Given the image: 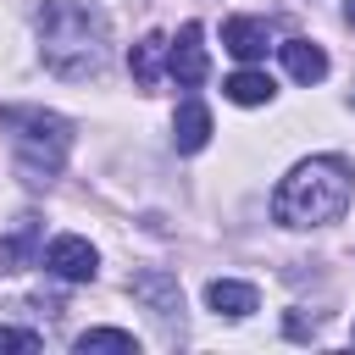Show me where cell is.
<instances>
[{"mask_svg": "<svg viewBox=\"0 0 355 355\" xmlns=\"http://www.w3.org/2000/svg\"><path fill=\"white\" fill-rule=\"evenodd\" d=\"M105 11L89 0H44L39 6V55L55 78H100L111 61Z\"/></svg>", "mask_w": 355, "mask_h": 355, "instance_id": "6da1fadb", "label": "cell"}, {"mask_svg": "<svg viewBox=\"0 0 355 355\" xmlns=\"http://www.w3.org/2000/svg\"><path fill=\"white\" fill-rule=\"evenodd\" d=\"M349 194H355V178H349V161L338 155H311L300 161L277 194H272V216L283 227H322V222H338L349 211Z\"/></svg>", "mask_w": 355, "mask_h": 355, "instance_id": "7a4b0ae2", "label": "cell"}, {"mask_svg": "<svg viewBox=\"0 0 355 355\" xmlns=\"http://www.w3.org/2000/svg\"><path fill=\"white\" fill-rule=\"evenodd\" d=\"M0 122L11 128V150H17L22 183L44 189V183L61 172L67 150H72V122L55 116V111H39V105H6Z\"/></svg>", "mask_w": 355, "mask_h": 355, "instance_id": "3957f363", "label": "cell"}, {"mask_svg": "<svg viewBox=\"0 0 355 355\" xmlns=\"http://www.w3.org/2000/svg\"><path fill=\"white\" fill-rule=\"evenodd\" d=\"M44 266H50L61 283H89V277L100 272V255H94V244H89V239H78V233H61V239H50V250H44Z\"/></svg>", "mask_w": 355, "mask_h": 355, "instance_id": "277c9868", "label": "cell"}, {"mask_svg": "<svg viewBox=\"0 0 355 355\" xmlns=\"http://www.w3.org/2000/svg\"><path fill=\"white\" fill-rule=\"evenodd\" d=\"M166 72H172L183 89L205 83L211 61H205V44H200V22H183V28H178V39L166 44Z\"/></svg>", "mask_w": 355, "mask_h": 355, "instance_id": "5b68a950", "label": "cell"}, {"mask_svg": "<svg viewBox=\"0 0 355 355\" xmlns=\"http://www.w3.org/2000/svg\"><path fill=\"white\" fill-rule=\"evenodd\" d=\"M128 294H133V300H144L161 322H172V316L183 311V288H178V277H172V272H161V266L133 272V277H128Z\"/></svg>", "mask_w": 355, "mask_h": 355, "instance_id": "8992f818", "label": "cell"}, {"mask_svg": "<svg viewBox=\"0 0 355 355\" xmlns=\"http://www.w3.org/2000/svg\"><path fill=\"white\" fill-rule=\"evenodd\" d=\"M222 44H227L239 61H261L266 44H272V28H266L261 17H227V22H222Z\"/></svg>", "mask_w": 355, "mask_h": 355, "instance_id": "52a82bcc", "label": "cell"}, {"mask_svg": "<svg viewBox=\"0 0 355 355\" xmlns=\"http://www.w3.org/2000/svg\"><path fill=\"white\" fill-rule=\"evenodd\" d=\"M277 55H283V67H288L294 83H322V78H327V50L311 44V39H283Z\"/></svg>", "mask_w": 355, "mask_h": 355, "instance_id": "ba28073f", "label": "cell"}, {"mask_svg": "<svg viewBox=\"0 0 355 355\" xmlns=\"http://www.w3.org/2000/svg\"><path fill=\"white\" fill-rule=\"evenodd\" d=\"M172 144H178L183 155H194V150L211 144V111H205L200 100H183V105H178V116H172Z\"/></svg>", "mask_w": 355, "mask_h": 355, "instance_id": "9c48e42d", "label": "cell"}, {"mask_svg": "<svg viewBox=\"0 0 355 355\" xmlns=\"http://www.w3.org/2000/svg\"><path fill=\"white\" fill-rule=\"evenodd\" d=\"M205 305H211L216 316H250V311L261 305V294H255L250 283H239V277H216V283L205 288Z\"/></svg>", "mask_w": 355, "mask_h": 355, "instance_id": "30bf717a", "label": "cell"}, {"mask_svg": "<svg viewBox=\"0 0 355 355\" xmlns=\"http://www.w3.org/2000/svg\"><path fill=\"white\" fill-rule=\"evenodd\" d=\"M161 61H166V39L161 33H144L139 44H133V55H128V67H133V83H155L161 78Z\"/></svg>", "mask_w": 355, "mask_h": 355, "instance_id": "8fae6325", "label": "cell"}, {"mask_svg": "<svg viewBox=\"0 0 355 355\" xmlns=\"http://www.w3.org/2000/svg\"><path fill=\"white\" fill-rule=\"evenodd\" d=\"M222 94H227L233 105H266V100H272V78L255 72V67H244V72H233V78L222 83Z\"/></svg>", "mask_w": 355, "mask_h": 355, "instance_id": "7c38bea8", "label": "cell"}, {"mask_svg": "<svg viewBox=\"0 0 355 355\" xmlns=\"http://www.w3.org/2000/svg\"><path fill=\"white\" fill-rule=\"evenodd\" d=\"M33 244H39V216H22V222H17V233L0 244V272H17V266L33 255Z\"/></svg>", "mask_w": 355, "mask_h": 355, "instance_id": "4fadbf2b", "label": "cell"}, {"mask_svg": "<svg viewBox=\"0 0 355 355\" xmlns=\"http://www.w3.org/2000/svg\"><path fill=\"white\" fill-rule=\"evenodd\" d=\"M78 349L83 355L89 349H128V355H139V338L122 333V327H89V333H78Z\"/></svg>", "mask_w": 355, "mask_h": 355, "instance_id": "5bb4252c", "label": "cell"}, {"mask_svg": "<svg viewBox=\"0 0 355 355\" xmlns=\"http://www.w3.org/2000/svg\"><path fill=\"white\" fill-rule=\"evenodd\" d=\"M6 349H39V333L33 327H0V355Z\"/></svg>", "mask_w": 355, "mask_h": 355, "instance_id": "9a60e30c", "label": "cell"}, {"mask_svg": "<svg viewBox=\"0 0 355 355\" xmlns=\"http://www.w3.org/2000/svg\"><path fill=\"white\" fill-rule=\"evenodd\" d=\"M344 22H349V28H355V0H344Z\"/></svg>", "mask_w": 355, "mask_h": 355, "instance_id": "2e32d148", "label": "cell"}]
</instances>
